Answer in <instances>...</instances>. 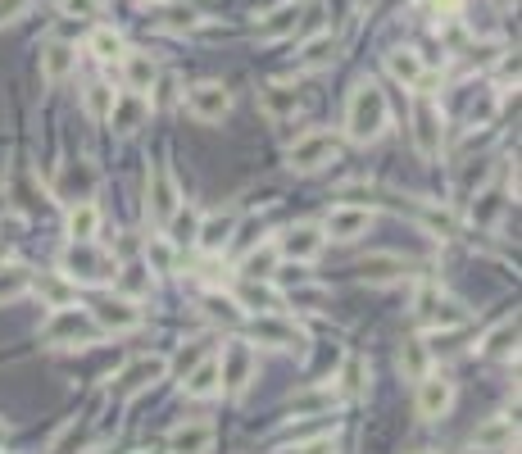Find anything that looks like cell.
<instances>
[{
    "label": "cell",
    "instance_id": "6da1fadb",
    "mask_svg": "<svg viewBox=\"0 0 522 454\" xmlns=\"http://www.w3.org/2000/svg\"><path fill=\"white\" fill-rule=\"evenodd\" d=\"M386 123H391L386 91L377 87V82H359V87L350 91V105H345V132L368 146V141H377L386 132Z\"/></svg>",
    "mask_w": 522,
    "mask_h": 454
},
{
    "label": "cell",
    "instance_id": "7a4b0ae2",
    "mask_svg": "<svg viewBox=\"0 0 522 454\" xmlns=\"http://www.w3.org/2000/svg\"><path fill=\"white\" fill-rule=\"evenodd\" d=\"M96 336H100L96 318H91L87 309H73V305L55 309V314L46 318V327H41V341H46L50 350H82V346H91Z\"/></svg>",
    "mask_w": 522,
    "mask_h": 454
},
{
    "label": "cell",
    "instance_id": "3957f363",
    "mask_svg": "<svg viewBox=\"0 0 522 454\" xmlns=\"http://www.w3.org/2000/svg\"><path fill=\"white\" fill-rule=\"evenodd\" d=\"M114 273H119V259L109 255V250H100L96 241H73L64 250V277H73V282L105 287V282H114Z\"/></svg>",
    "mask_w": 522,
    "mask_h": 454
},
{
    "label": "cell",
    "instance_id": "277c9868",
    "mask_svg": "<svg viewBox=\"0 0 522 454\" xmlns=\"http://www.w3.org/2000/svg\"><path fill=\"white\" fill-rule=\"evenodd\" d=\"M336 155H341V141H336V132H305V137L296 141V146L286 150V164L296 168V173H318V168L336 164Z\"/></svg>",
    "mask_w": 522,
    "mask_h": 454
},
{
    "label": "cell",
    "instance_id": "5b68a950",
    "mask_svg": "<svg viewBox=\"0 0 522 454\" xmlns=\"http://www.w3.org/2000/svg\"><path fill=\"white\" fill-rule=\"evenodd\" d=\"M164 373H168L164 355H141V359H132V364L114 377V382H109V395H114V400H132V395L150 391L155 382H164Z\"/></svg>",
    "mask_w": 522,
    "mask_h": 454
},
{
    "label": "cell",
    "instance_id": "8992f818",
    "mask_svg": "<svg viewBox=\"0 0 522 454\" xmlns=\"http://www.w3.org/2000/svg\"><path fill=\"white\" fill-rule=\"evenodd\" d=\"M255 368H259V359H255V346L250 341H227L223 346V355H218V377L227 382V391L232 395H241L250 382H255Z\"/></svg>",
    "mask_w": 522,
    "mask_h": 454
},
{
    "label": "cell",
    "instance_id": "52a82bcc",
    "mask_svg": "<svg viewBox=\"0 0 522 454\" xmlns=\"http://www.w3.org/2000/svg\"><path fill=\"white\" fill-rule=\"evenodd\" d=\"M187 114L200 123H223L232 114V91L223 82H196L187 87Z\"/></svg>",
    "mask_w": 522,
    "mask_h": 454
},
{
    "label": "cell",
    "instance_id": "ba28073f",
    "mask_svg": "<svg viewBox=\"0 0 522 454\" xmlns=\"http://www.w3.org/2000/svg\"><path fill=\"white\" fill-rule=\"evenodd\" d=\"M368 227H373V209L336 205L332 214L323 218V237H332V241H359V237H368Z\"/></svg>",
    "mask_w": 522,
    "mask_h": 454
},
{
    "label": "cell",
    "instance_id": "9c48e42d",
    "mask_svg": "<svg viewBox=\"0 0 522 454\" xmlns=\"http://www.w3.org/2000/svg\"><path fill=\"white\" fill-rule=\"evenodd\" d=\"M323 227L318 223H296L286 227L282 241H277V250H282V259H296V264H309V259L323 255Z\"/></svg>",
    "mask_w": 522,
    "mask_h": 454
},
{
    "label": "cell",
    "instance_id": "30bf717a",
    "mask_svg": "<svg viewBox=\"0 0 522 454\" xmlns=\"http://www.w3.org/2000/svg\"><path fill=\"white\" fill-rule=\"evenodd\" d=\"M454 405V382L450 377H418V418H427V423H436V418H445Z\"/></svg>",
    "mask_w": 522,
    "mask_h": 454
},
{
    "label": "cell",
    "instance_id": "8fae6325",
    "mask_svg": "<svg viewBox=\"0 0 522 454\" xmlns=\"http://www.w3.org/2000/svg\"><path fill=\"white\" fill-rule=\"evenodd\" d=\"M232 237H237V209H214V214L200 218V227H196L200 250H209V255H223V250L232 246Z\"/></svg>",
    "mask_w": 522,
    "mask_h": 454
},
{
    "label": "cell",
    "instance_id": "7c38bea8",
    "mask_svg": "<svg viewBox=\"0 0 522 454\" xmlns=\"http://www.w3.org/2000/svg\"><path fill=\"white\" fill-rule=\"evenodd\" d=\"M146 196H150L146 205H150V218H155V223H168V218H173V209L182 205V191H178V182H173V173H168L164 164L150 173Z\"/></svg>",
    "mask_w": 522,
    "mask_h": 454
},
{
    "label": "cell",
    "instance_id": "4fadbf2b",
    "mask_svg": "<svg viewBox=\"0 0 522 454\" xmlns=\"http://www.w3.org/2000/svg\"><path fill=\"white\" fill-rule=\"evenodd\" d=\"M91 318H96L100 332H132V327H141V309H137V300H128V296L100 300V305L91 309Z\"/></svg>",
    "mask_w": 522,
    "mask_h": 454
},
{
    "label": "cell",
    "instance_id": "5bb4252c",
    "mask_svg": "<svg viewBox=\"0 0 522 454\" xmlns=\"http://www.w3.org/2000/svg\"><path fill=\"white\" fill-rule=\"evenodd\" d=\"M441 137H445V128H441V109H436L432 100H418V109H414V141H418V155H423V159H436V155H441Z\"/></svg>",
    "mask_w": 522,
    "mask_h": 454
},
{
    "label": "cell",
    "instance_id": "9a60e30c",
    "mask_svg": "<svg viewBox=\"0 0 522 454\" xmlns=\"http://www.w3.org/2000/svg\"><path fill=\"white\" fill-rule=\"evenodd\" d=\"M146 119H150L146 91H123V96H114V105H109V114H105V123H114V132H137Z\"/></svg>",
    "mask_w": 522,
    "mask_h": 454
},
{
    "label": "cell",
    "instance_id": "2e32d148",
    "mask_svg": "<svg viewBox=\"0 0 522 454\" xmlns=\"http://www.w3.org/2000/svg\"><path fill=\"white\" fill-rule=\"evenodd\" d=\"M418 318H423V323H432V327H459L468 314H463V309L454 305L445 291L423 287V291H418Z\"/></svg>",
    "mask_w": 522,
    "mask_h": 454
},
{
    "label": "cell",
    "instance_id": "e0dca14e",
    "mask_svg": "<svg viewBox=\"0 0 522 454\" xmlns=\"http://www.w3.org/2000/svg\"><path fill=\"white\" fill-rule=\"evenodd\" d=\"M214 450V427L200 423V418H187L168 432V454H209Z\"/></svg>",
    "mask_w": 522,
    "mask_h": 454
},
{
    "label": "cell",
    "instance_id": "ac0fdd59",
    "mask_svg": "<svg viewBox=\"0 0 522 454\" xmlns=\"http://www.w3.org/2000/svg\"><path fill=\"white\" fill-rule=\"evenodd\" d=\"M513 445H518V427H513V418H504V414L486 418V423L473 432V450H482V454H504V450H513Z\"/></svg>",
    "mask_w": 522,
    "mask_h": 454
},
{
    "label": "cell",
    "instance_id": "d6986e66",
    "mask_svg": "<svg viewBox=\"0 0 522 454\" xmlns=\"http://www.w3.org/2000/svg\"><path fill=\"white\" fill-rule=\"evenodd\" d=\"M255 336L259 341H273V346H282V350H305L309 346V336L300 332L296 323H286L282 314H259L255 318Z\"/></svg>",
    "mask_w": 522,
    "mask_h": 454
},
{
    "label": "cell",
    "instance_id": "ffe728a7",
    "mask_svg": "<svg viewBox=\"0 0 522 454\" xmlns=\"http://www.w3.org/2000/svg\"><path fill=\"white\" fill-rule=\"evenodd\" d=\"M232 300H237L241 309H250V314H282V296H277L268 282H259V277H246Z\"/></svg>",
    "mask_w": 522,
    "mask_h": 454
},
{
    "label": "cell",
    "instance_id": "44dd1931",
    "mask_svg": "<svg viewBox=\"0 0 522 454\" xmlns=\"http://www.w3.org/2000/svg\"><path fill=\"white\" fill-rule=\"evenodd\" d=\"M336 386H309V391H300V395H291V414L296 418H314V414H332L336 409Z\"/></svg>",
    "mask_w": 522,
    "mask_h": 454
},
{
    "label": "cell",
    "instance_id": "7402d4cb",
    "mask_svg": "<svg viewBox=\"0 0 522 454\" xmlns=\"http://www.w3.org/2000/svg\"><path fill=\"white\" fill-rule=\"evenodd\" d=\"M386 73H391L395 82H404V87H423V78H427L418 50H391V55H386Z\"/></svg>",
    "mask_w": 522,
    "mask_h": 454
},
{
    "label": "cell",
    "instance_id": "603a6c76",
    "mask_svg": "<svg viewBox=\"0 0 522 454\" xmlns=\"http://www.w3.org/2000/svg\"><path fill=\"white\" fill-rule=\"evenodd\" d=\"M55 187H60V196L69 200V205H73V200H91V191H96V168L78 159V164L64 168V178L55 182Z\"/></svg>",
    "mask_w": 522,
    "mask_h": 454
},
{
    "label": "cell",
    "instance_id": "cb8c5ba5",
    "mask_svg": "<svg viewBox=\"0 0 522 454\" xmlns=\"http://www.w3.org/2000/svg\"><path fill=\"white\" fill-rule=\"evenodd\" d=\"M404 273H409V264H404L400 255H364L359 259V277H364V282H377V287H382V282H400Z\"/></svg>",
    "mask_w": 522,
    "mask_h": 454
},
{
    "label": "cell",
    "instance_id": "d4e9b609",
    "mask_svg": "<svg viewBox=\"0 0 522 454\" xmlns=\"http://www.w3.org/2000/svg\"><path fill=\"white\" fill-rule=\"evenodd\" d=\"M64 227H69V241H96V232H100V209L91 205V200H73V205H69V218H64Z\"/></svg>",
    "mask_w": 522,
    "mask_h": 454
},
{
    "label": "cell",
    "instance_id": "484cf974",
    "mask_svg": "<svg viewBox=\"0 0 522 454\" xmlns=\"http://www.w3.org/2000/svg\"><path fill=\"white\" fill-rule=\"evenodd\" d=\"M482 355L491 359H513L518 355V318H504L482 336Z\"/></svg>",
    "mask_w": 522,
    "mask_h": 454
},
{
    "label": "cell",
    "instance_id": "4316f807",
    "mask_svg": "<svg viewBox=\"0 0 522 454\" xmlns=\"http://www.w3.org/2000/svg\"><path fill=\"white\" fill-rule=\"evenodd\" d=\"M73 69H78V50H73V46L50 41V46L41 50V73H46V82H64Z\"/></svg>",
    "mask_w": 522,
    "mask_h": 454
},
{
    "label": "cell",
    "instance_id": "83f0119b",
    "mask_svg": "<svg viewBox=\"0 0 522 454\" xmlns=\"http://www.w3.org/2000/svg\"><path fill=\"white\" fill-rule=\"evenodd\" d=\"M123 78H128V91H150L159 78V64L141 50H123Z\"/></svg>",
    "mask_w": 522,
    "mask_h": 454
},
{
    "label": "cell",
    "instance_id": "f1b7e54d",
    "mask_svg": "<svg viewBox=\"0 0 522 454\" xmlns=\"http://www.w3.org/2000/svg\"><path fill=\"white\" fill-rule=\"evenodd\" d=\"M187 395L191 400H209V395H218V386H223V377H218V355H209V359H200L196 368L187 373Z\"/></svg>",
    "mask_w": 522,
    "mask_h": 454
},
{
    "label": "cell",
    "instance_id": "f546056e",
    "mask_svg": "<svg viewBox=\"0 0 522 454\" xmlns=\"http://www.w3.org/2000/svg\"><path fill=\"white\" fill-rule=\"evenodd\" d=\"M277 264H282L277 241H264V246H255L246 259H241V277H259V282H268V277L277 273Z\"/></svg>",
    "mask_w": 522,
    "mask_h": 454
},
{
    "label": "cell",
    "instance_id": "4dcf8cb0",
    "mask_svg": "<svg viewBox=\"0 0 522 454\" xmlns=\"http://www.w3.org/2000/svg\"><path fill=\"white\" fill-rule=\"evenodd\" d=\"M332 60H336V37H332V32L309 37L305 46H300V55H296L300 69H323V64H332Z\"/></svg>",
    "mask_w": 522,
    "mask_h": 454
},
{
    "label": "cell",
    "instance_id": "1f68e13d",
    "mask_svg": "<svg viewBox=\"0 0 522 454\" xmlns=\"http://www.w3.org/2000/svg\"><path fill=\"white\" fill-rule=\"evenodd\" d=\"M32 291V268L23 264H0V305H10V300L28 296Z\"/></svg>",
    "mask_w": 522,
    "mask_h": 454
},
{
    "label": "cell",
    "instance_id": "d6a6232c",
    "mask_svg": "<svg viewBox=\"0 0 522 454\" xmlns=\"http://www.w3.org/2000/svg\"><path fill=\"white\" fill-rule=\"evenodd\" d=\"M400 373L409 377V382H418V377L432 373V350H427V341H404V350H400Z\"/></svg>",
    "mask_w": 522,
    "mask_h": 454
},
{
    "label": "cell",
    "instance_id": "836d02e7",
    "mask_svg": "<svg viewBox=\"0 0 522 454\" xmlns=\"http://www.w3.org/2000/svg\"><path fill=\"white\" fill-rule=\"evenodd\" d=\"M300 23V5L296 0H286V5H277L273 14H268V23H259V37H268V41H277V37H286V32Z\"/></svg>",
    "mask_w": 522,
    "mask_h": 454
},
{
    "label": "cell",
    "instance_id": "e575fe53",
    "mask_svg": "<svg viewBox=\"0 0 522 454\" xmlns=\"http://www.w3.org/2000/svg\"><path fill=\"white\" fill-rule=\"evenodd\" d=\"M196 19H200V14L191 10V5H159V10H155V23L164 32H191V28H196Z\"/></svg>",
    "mask_w": 522,
    "mask_h": 454
},
{
    "label": "cell",
    "instance_id": "d590c367",
    "mask_svg": "<svg viewBox=\"0 0 522 454\" xmlns=\"http://www.w3.org/2000/svg\"><path fill=\"white\" fill-rule=\"evenodd\" d=\"M264 109L273 114V119H286V114L296 109V87H286V82H273V87H264Z\"/></svg>",
    "mask_w": 522,
    "mask_h": 454
},
{
    "label": "cell",
    "instance_id": "8d00e7d4",
    "mask_svg": "<svg viewBox=\"0 0 522 454\" xmlns=\"http://www.w3.org/2000/svg\"><path fill=\"white\" fill-rule=\"evenodd\" d=\"M91 55H96V60H123V37L114 28H96L91 32Z\"/></svg>",
    "mask_w": 522,
    "mask_h": 454
},
{
    "label": "cell",
    "instance_id": "74e56055",
    "mask_svg": "<svg viewBox=\"0 0 522 454\" xmlns=\"http://www.w3.org/2000/svg\"><path fill=\"white\" fill-rule=\"evenodd\" d=\"M336 382H341V391H350V395H359L368 386V364L359 355H345V364H341V377H336Z\"/></svg>",
    "mask_w": 522,
    "mask_h": 454
},
{
    "label": "cell",
    "instance_id": "f35d334b",
    "mask_svg": "<svg viewBox=\"0 0 522 454\" xmlns=\"http://www.w3.org/2000/svg\"><path fill=\"white\" fill-rule=\"evenodd\" d=\"M114 282H119V291L128 300H137V296H146L150 291V277H146V268L141 264H132V268H123V273H114Z\"/></svg>",
    "mask_w": 522,
    "mask_h": 454
},
{
    "label": "cell",
    "instance_id": "ab89813d",
    "mask_svg": "<svg viewBox=\"0 0 522 454\" xmlns=\"http://www.w3.org/2000/svg\"><path fill=\"white\" fill-rule=\"evenodd\" d=\"M164 227H168V232H173V241H178V246H182V241H196L200 218L191 214V209H187V214H182V205H178V209H173V218H168Z\"/></svg>",
    "mask_w": 522,
    "mask_h": 454
},
{
    "label": "cell",
    "instance_id": "60d3db41",
    "mask_svg": "<svg viewBox=\"0 0 522 454\" xmlns=\"http://www.w3.org/2000/svg\"><path fill=\"white\" fill-rule=\"evenodd\" d=\"M82 100H87V114H91V119H105L109 105H114V91H109L105 82H91L87 96H82Z\"/></svg>",
    "mask_w": 522,
    "mask_h": 454
},
{
    "label": "cell",
    "instance_id": "b9f144b4",
    "mask_svg": "<svg viewBox=\"0 0 522 454\" xmlns=\"http://www.w3.org/2000/svg\"><path fill=\"white\" fill-rule=\"evenodd\" d=\"M41 291H46L50 309H64V305H73V300H78V291H73L64 277H46V282H41Z\"/></svg>",
    "mask_w": 522,
    "mask_h": 454
},
{
    "label": "cell",
    "instance_id": "7bdbcfd3",
    "mask_svg": "<svg viewBox=\"0 0 522 454\" xmlns=\"http://www.w3.org/2000/svg\"><path fill=\"white\" fill-rule=\"evenodd\" d=\"M146 259L155 264V273H168V268H173V246H168L164 237H150L146 241Z\"/></svg>",
    "mask_w": 522,
    "mask_h": 454
},
{
    "label": "cell",
    "instance_id": "ee69618b",
    "mask_svg": "<svg viewBox=\"0 0 522 454\" xmlns=\"http://www.w3.org/2000/svg\"><path fill=\"white\" fill-rule=\"evenodd\" d=\"M64 19H100V0H60Z\"/></svg>",
    "mask_w": 522,
    "mask_h": 454
},
{
    "label": "cell",
    "instance_id": "f6af8a7d",
    "mask_svg": "<svg viewBox=\"0 0 522 454\" xmlns=\"http://www.w3.org/2000/svg\"><path fill=\"white\" fill-rule=\"evenodd\" d=\"M205 309H209V318H241V305L232 296H205Z\"/></svg>",
    "mask_w": 522,
    "mask_h": 454
},
{
    "label": "cell",
    "instance_id": "bcb514c9",
    "mask_svg": "<svg viewBox=\"0 0 522 454\" xmlns=\"http://www.w3.org/2000/svg\"><path fill=\"white\" fill-rule=\"evenodd\" d=\"M423 10H432L436 19H459V14H463V0H423Z\"/></svg>",
    "mask_w": 522,
    "mask_h": 454
},
{
    "label": "cell",
    "instance_id": "7dc6e473",
    "mask_svg": "<svg viewBox=\"0 0 522 454\" xmlns=\"http://www.w3.org/2000/svg\"><path fill=\"white\" fill-rule=\"evenodd\" d=\"M300 454H336V436H314L300 445Z\"/></svg>",
    "mask_w": 522,
    "mask_h": 454
},
{
    "label": "cell",
    "instance_id": "c3c4849f",
    "mask_svg": "<svg viewBox=\"0 0 522 454\" xmlns=\"http://www.w3.org/2000/svg\"><path fill=\"white\" fill-rule=\"evenodd\" d=\"M377 0H355V10H373Z\"/></svg>",
    "mask_w": 522,
    "mask_h": 454
},
{
    "label": "cell",
    "instance_id": "681fc988",
    "mask_svg": "<svg viewBox=\"0 0 522 454\" xmlns=\"http://www.w3.org/2000/svg\"><path fill=\"white\" fill-rule=\"evenodd\" d=\"M0 450H5V423H0Z\"/></svg>",
    "mask_w": 522,
    "mask_h": 454
},
{
    "label": "cell",
    "instance_id": "f907efd6",
    "mask_svg": "<svg viewBox=\"0 0 522 454\" xmlns=\"http://www.w3.org/2000/svg\"><path fill=\"white\" fill-rule=\"evenodd\" d=\"M0 264H5V241H0Z\"/></svg>",
    "mask_w": 522,
    "mask_h": 454
},
{
    "label": "cell",
    "instance_id": "816d5d0a",
    "mask_svg": "<svg viewBox=\"0 0 522 454\" xmlns=\"http://www.w3.org/2000/svg\"><path fill=\"white\" fill-rule=\"evenodd\" d=\"M132 454H155V450H132Z\"/></svg>",
    "mask_w": 522,
    "mask_h": 454
},
{
    "label": "cell",
    "instance_id": "f5cc1de1",
    "mask_svg": "<svg viewBox=\"0 0 522 454\" xmlns=\"http://www.w3.org/2000/svg\"><path fill=\"white\" fill-rule=\"evenodd\" d=\"M418 454H436V450H418Z\"/></svg>",
    "mask_w": 522,
    "mask_h": 454
}]
</instances>
